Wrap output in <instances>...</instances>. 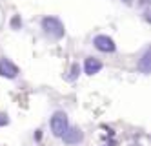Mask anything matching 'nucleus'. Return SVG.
I'll list each match as a JSON object with an SVG mask.
<instances>
[{
  "label": "nucleus",
  "mask_w": 151,
  "mask_h": 146,
  "mask_svg": "<svg viewBox=\"0 0 151 146\" xmlns=\"http://www.w3.org/2000/svg\"><path fill=\"white\" fill-rule=\"evenodd\" d=\"M122 2H124V4H131V0H122Z\"/></svg>",
  "instance_id": "nucleus-12"
},
{
  "label": "nucleus",
  "mask_w": 151,
  "mask_h": 146,
  "mask_svg": "<svg viewBox=\"0 0 151 146\" xmlns=\"http://www.w3.org/2000/svg\"><path fill=\"white\" fill-rule=\"evenodd\" d=\"M6 124H9V117L6 113H0V126H6Z\"/></svg>",
  "instance_id": "nucleus-10"
},
{
  "label": "nucleus",
  "mask_w": 151,
  "mask_h": 146,
  "mask_svg": "<svg viewBox=\"0 0 151 146\" xmlns=\"http://www.w3.org/2000/svg\"><path fill=\"white\" fill-rule=\"evenodd\" d=\"M138 4H140V6H147L149 0H138Z\"/></svg>",
  "instance_id": "nucleus-11"
},
{
  "label": "nucleus",
  "mask_w": 151,
  "mask_h": 146,
  "mask_svg": "<svg viewBox=\"0 0 151 146\" xmlns=\"http://www.w3.org/2000/svg\"><path fill=\"white\" fill-rule=\"evenodd\" d=\"M18 66L15 62H11L7 57H2L0 59V75L6 77V78H17L18 77Z\"/></svg>",
  "instance_id": "nucleus-4"
},
{
  "label": "nucleus",
  "mask_w": 151,
  "mask_h": 146,
  "mask_svg": "<svg viewBox=\"0 0 151 146\" xmlns=\"http://www.w3.org/2000/svg\"><path fill=\"white\" fill-rule=\"evenodd\" d=\"M49 126H51V133L55 137H62L64 131L69 128V121H68V115L66 111H55L49 121Z\"/></svg>",
  "instance_id": "nucleus-2"
},
{
  "label": "nucleus",
  "mask_w": 151,
  "mask_h": 146,
  "mask_svg": "<svg viewBox=\"0 0 151 146\" xmlns=\"http://www.w3.org/2000/svg\"><path fill=\"white\" fill-rule=\"evenodd\" d=\"M84 70L88 75H96L100 70H102V62L99 59H95V57H88L84 62Z\"/></svg>",
  "instance_id": "nucleus-6"
},
{
  "label": "nucleus",
  "mask_w": 151,
  "mask_h": 146,
  "mask_svg": "<svg viewBox=\"0 0 151 146\" xmlns=\"http://www.w3.org/2000/svg\"><path fill=\"white\" fill-rule=\"evenodd\" d=\"M62 141L66 144H78V142L84 141V133L78 128H68L62 135Z\"/></svg>",
  "instance_id": "nucleus-5"
},
{
  "label": "nucleus",
  "mask_w": 151,
  "mask_h": 146,
  "mask_svg": "<svg viewBox=\"0 0 151 146\" xmlns=\"http://www.w3.org/2000/svg\"><path fill=\"white\" fill-rule=\"evenodd\" d=\"M149 60H151V51H149V48H147V49L144 51V55H142V59H140L138 64H137L138 70L142 71V73H146V75H147L149 70H151V68H149Z\"/></svg>",
  "instance_id": "nucleus-7"
},
{
  "label": "nucleus",
  "mask_w": 151,
  "mask_h": 146,
  "mask_svg": "<svg viewBox=\"0 0 151 146\" xmlns=\"http://www.w3.org/2000/svg\"><path fill=\"white\" fill-rule=\"evenodd\" d=\"M93 46L99 51H102V53H115L116 51L115 40L111 37H107V35H96L93 38Z\"/></svg>",
  "instance_id": "nucleus-3"
},
{
  "label": "nucleus",
  "mask_w": 151,
  "mask_h": 146,
  "mask_svg": "<svg viewBox=\"0 0 151 146\" xmlns=\"http://www.w3.org/2000/svg\"><path fill=\"white\" fill-rule=\"evenodd\" d=\"M78 75H80V66H78V64H73V66H71V73L68 75V81H75Z\"/></svg>",
  "instance_id": "nucleus-9"
},
{
  "label": "nucleus",
  "mask_w": 151,
  "mask_h": 146,
  "mask_svg": "<svg viewBox=\"0 0 151 146\" xmlns=\"http://www.w3.org/2000/svg\"><path fill=\"white\" fill-rule=\"evenodd\" d=\"M42 29H44L46 35H49L51 38H57V40L66 35L64 24L60 22V18H57V17H46V18H42Z\"/></svg>",
  "instance_id": "nucleus-1"
},
{
  "label": "nucleus",
  "mask_w": 151,
  "mask_h": 146,
  "mask_svg": "<svg viewBox=\"0 0 151 146\" xmlns=\"http://www.w3.org/2000/svg\"><path fill=\"white\" fill-rule=\"evenodd\" d=\"M9 24H11V29H22V18H20V15H13Z\"/></svg>",
  "instance_id": "nucleus-8"
}]
</instances>
